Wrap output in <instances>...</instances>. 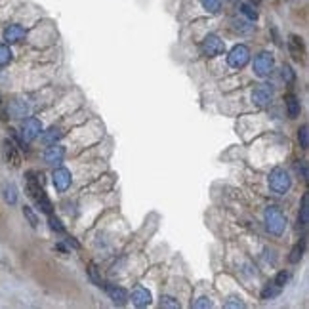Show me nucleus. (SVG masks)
Wrapping results in <instances>:
<instances>
[{
    "mask_svg": "<svg viewBox=\"0 0 309 309\" xmlns=\"http://www.w3.org/2000/svg\"><path fill=\"white\" fill-rule=\"evenodd\" d=\"M298 139H300V145L301 149H307L309 147V132H307V124H303L298 132Z\"/></svg>",
    "mask_w": 309,
    "mask_h": 309,
    "instance_id": "obj_24",
    "label": "nucleus"
},
{
    "mask_svg": "<svg viewBox=\"0 0 309 309\" xmlns=\"http://www.w3.org/2000/svg\"><path fill=\"white\" fill-rule=\"evenodd\" d=\"M303 250H305V239L301 240L300 244H296V246H294L290 258H288V260H290V264H298V262H300L301 256H303Z\"/></svg>",
    "mask_w": 309,
    "mask_h": 309,
    "instance_id": "obj_20",
    "label": "nucleus"
},
{
    "mask_svg": "<svg viewBox=\"0 0 309 309\" xmlns=\"http://www.w3.org/2000/svg\"><path fill=\"white\" fill-rule=\"evenodd\" d=\"M40 132H42V124H40V120L31 117V119H27L23 122V128H21V137H23V141L25 143H31L34 137L40 136Z\"/></svg>",
    "mask_w": 309,
    "mask_h": 309,
    "instance_id": "obj_6",
    "label": "nucleus"
},
{
    "mask_svg": "<svg viewBox=\"0 0 309 309\" xmlns=\"http://www.w3.org/2000/svg\"><path fill=\"white\" fill-rule=\"evenodd\" d=\"M48 222H50V229H54V231H58V233L65 231V229H63V225L60 223V220H58V218H54L52 214H50V220H48Z\"/></svg>",
    "mask_w": 309,
    "mask_h": 309,
    "instance_id": "obj_29",
    "label": "nucleus"
},
{
    "mask_svg": "<svg viewBox=\"0 0 309 309\" xmlns=\"http://www.w3.org/2000/svg\"><path fill=\"white\" fill-rule=\"evenodd\" d=\"M273 67H275V61H273V56L267 54V52H262L260 56H256L254 60V73L258 77L266 78L273 73Z\"/></svg>",
    "mask_w": 309,
    "mask_h": 309,
    "instance_id": "obj_4",
    "label": "nucleus"
},
{
    "mask_svg": "<svg viewBox=\"0 0 309 309\" xmlns=\"http://www.w3.org/2000/svg\"><path fill=\"white\" fill-rule=\"evenodd\" d=\"M266 227L267 231L275 235V237H281L286 229V218L281 212V208L277 206H269L266 210Z\"/></svg>",
    "mask_w": 309,
    "mask_h": 309,
    "instance_id": "obj_1",
    "label": "nucleus"
},
{
    "mask_svg": "<svg viewBox=\"0 0 309 309\" xmlns=\"http://www.w3.org/2000/svg\"><path fill=\"white\" fill-rule=\"evenodd\" d=\"M0 101H2V99H0Z\"/></svg>",
    "mask_w": 309,
    "mask_h": 309,
    "instance_id": "obj_36",
    "label": "nucleus"
},
{
    "mask_svg": "<svg viewBox=\"0 0 309 309\" xmlns=\"http://www.w3.org/2000/svg\"><path fill=\"white\" fill-rule=\"evenodd\" d=\"M250 2H254V4H260V0H250Z\"/></svg>",
    "mask_w": 309,
    "mask_h": 309,
    "instance_id": "obj_35",
    "label": "nucleus"
},
{
    "mask_svg": "<svg viewBox=\"0 0 309 309\" xmlns=\"http://www.w3.org/2000/svg\"><path fill=\"white\" fill-rule=\"evenodd\" d=\"M63 159H65V149L60 145H54L48 147L46 149V153H44V161L48 164H52V166H58V164L63 163Z\"/></svg>",
    "mask_w": 309,
    "mask_h": 309,
    "instance_id": "obj_10",
    "label": "nucleus"
},
{
    "mask_svg": "<svg viewBox=\"0 0 309 309\" xmlns=\"http://www.w3.org/2000/svg\"><path fill=\"white\" fill-rule=\"evenodd\" d=\"M281 294V286H277V284H267L266 288L262 290V298L264 300H273Z\"/></svg>",
    "mask_w": 309,
    "mask_h": 309,
    "instance_id": "obj_19",
    "label": "nucleus"
},
{
    "mask_svg": "<svg viewBox=\"0 0 309 309\" xmlns=\"http://www.w3.org/2000/svg\"><path fill=\"white\" fill-rule=\"evenodd\" d=\"M132 303L136 305V307H147V305H151V292L147 290V288H136V290L132 292Z\"/></svg>",
    "mask_w": 309,
    "mask_h": 309,
    "instance_id": "obj_13",
    "label": "nucleus"
},
{
    "mask_svg": "<svg viewBox=\"0 0 309 309\" xmlns=\"http://www.w3.org/2000/svg\"><path fill=\"white\" fill-rule=\"evenodd\" d=\"M103 288H105V292L109 294V298H111L115 303H119V305H124L126 300H128L126 290L120 288V286H117V284H103Z\"/></svg>",
    "mask_w": 309,
    "mask_h": 309,
    "instance_id": "obj_11",
    "label": "nucleus"
},
{
    "mask_svg": "<svg viewBox=\"0 0 309 309\" xmlns=\"http://www.w3.org/2000/svg\"><path fill=\"white\" fill-rule=\"evenodd\" d=\"M200 2H202V8L210 14H218L222 8V0H200Z\"/></svg>",
    "mask_w": 309,
    "mask_h": 309,
    "instance_id": "obj_21",
    "label": "nucleus"
},
{
    "mask_svg": "<svg viewBox=\"0 0 309 309\" xmlns=\"http://www.w3.org/2000/svg\"><path fill=\"white\" fill-rule=\"evenodd\" d=\"M283 78L286 80V82H292L294 78H296V75H294V71H292L288 65H284L283 67Z\"/></svg>",
    "mask_w": 309,
    "mask_h": 309,
    "instance_id": "obj_32",
    "label": "nucleus"
},
{
    "mask_svg": "<svg viewBox=\"0 0 309 309\" xmlns=\"http://www.w3.org/2000/svg\"><path fill=\"white\" fill-rule=\"evenodd\" d=\"M193 307H197V309H208V307H212V301L208 300V298H198L195 303H193Z\"/></svg>",
    "mask_w": 309,
    "mask_h": 309,
    "instance_id": "obj_30",
    "label": "nucleus"
},
{
    "mask_svg": "<svg viewBox=\"0 0 309 309\" xmlns=\"http://www.w3.org/2000/svg\"><path fill=\"white\" fill-rule=\"evenodd\" d=\"M54 187L58 189V191H67L69 185H71V172L67 168H58V170L54 172Z\"/></svg>",
    "mask_w": 309,
    "mask_h": 309,
    "instance_id": "obj_9",
    "label": "nucleus"
},
{
    "mask_svg": "<svg viewBox=\"0 0 309 309\" xmlns=\"http://www.w3.org/2000/svg\"><path fill=\"white\" fill-rule=\"evenodd\" d=\"M10 61H12V50L6 44H0V67L8 65Z\"/></svg>",
    "mask_w": 309,
    "mask_h": 309,
    "instance_id": "obj_22",
    "label": "nucleus"
},
{
    "mask_svg": "<svg viewBox=\"0 0 309 309\" xmlns=\"http://www.w3.org/2000/svg\"><path fill=\"white\" fill-rule=\"evenodd\" d=\"M23 214H25V218L29 220V223H31L33 227H36V225H38V218H36V214L33 212V208H31V206H23Z\"/></svg>",
    "mask_w": 309,
    "mask_h": 309,
    "instance_id": "obj_26",
    "label": "nucleus"
},
{
    "mask_svg": "<svg viewBox=\"0 0 309 309\" xmlns=\"http://www.w3.org/2000/svg\"><path fill=\"white\" fill-rule=\"evenodd\" d=\"M61 137V130L60 128H50L48 132H44L42 134V141L46 145H54L58 139Z\"/></svg>",
    "mask_w": 309,
    "mask_h": 309,
    "instance_id": "obj_18",
    "label": "nucleus"
},
{
    "mask_svg": "<svg viewBox=\"0 0 309 309\" xmlns=\"http://www.w3.org/2000/svg\"><path fill=\"white\" fill-rule=\"evenodd\" d=\"M233 25H235V29H237V31H240V33H250V31H252V27H246V23H244V21H237V19H235V21H233Z\"/></svg>",
    "mask_w": 309,
    "mask_h": 309,
    "instance_id": "obj_33",
    "label": "nucleus"
},
{
    "mask_svg": "<svg viewBox=\"0 0 309 309\" xmlns=\"http://www.w3.org/2000/svg\"><path fill=\"white\" fill-rule=\"evenodd\" d=\"M290 48L294 54H298V50L301 52V42H300V38L298 36H290Z\"/></svg>",
    "mask_w": 309,
    "mask_h": 309,
    "instance_id": "obj_34",
    "label": "nucleus"
},
{
    "mask_svg": "<svg viewBox=\"0 0 309 309\" xmlns=\"http://www.w3.org/2000/svg\"><path fill=\"white\" fill-rule=\"evenodd\" d=\"M181 303L176 298H172V296H163V300H161V307H172V309H178Z\"/></svg>",
    "mask_w": 309,
    "mask_h": 309,
    "instance_id": "obj_25",
    "label": "nucleus"
},
{
    "mask_svg": "<svg viewBox=\"0 0 309 309\" xmlns=\"http://www.w3.org/2000/svg\"><path fill=\"white\" fill-rule=\"evenodd\" d=\"M273 99V88L269 84H260L252 92V101L256 103L258 107H267Z\"/></svg>",
    "mask_w": 309,
    "mask_h": 309,
    "instance_id": "obj_7",
    "label": "nucleus"
},
{
    "mask_svg": "<svg viewBox=\"0 0 309 309\" xmlns=\"http://www.w3.org/2000/svg\"><path fill=\"white\" fill-rule=\"evenodd\" d=\"M300 99L296 97L294 94H288L286 95V113H288V117L290 119H296L298 115H300Z\"/></svg>",
    "mask_w": 309,
    "mask_h": 309,
    "instance_id": "obj_16",
    "label": "nucleus"
},
{
    "mask_svg": "<svg viewBox=\"0 0 309 309\" xmlns=\"http://www.w3.org/2000/svg\"><path fill=\"white\" fill-rule=\"evenodd\" d=\"M10 115L12 117H16V119H23V117H27V113H29V105H27L25 101H19V99H16V101L10 103Z\"/></svg>",
    "mask_w": 309,
    "mask_h": 309,
    "instance_id": "obj_14",
    "label": "nucleus"
},
{
    "mask_svg": "<svg viewBox=\"0 0 309 309\" xmlns=\"http://www.w3.org/2000/svg\"><path fill=\"white\" fill-rule=\"evenodd\" d=\"M239 10H240V14H242V16L248 17L250 21H256V19H258V12H256L254 8H252L250 4H240Z\"/></svg>",
    "mask_w": 309,
    "mask_h": 309,
    "instance_id": "obj_23",
    "label": "nucleus"
},
{
    "mask_svg": "<svg viewBox=\"0 0 309 309\" xmlns=\"http://www.w3.org/2000/svg\"><path fill=\"white\" fill-rule=\"evenodd\" d=\"M25 38V29L21 25H8L4 29V40L10 44L14 42H19Z\"/></svg>",
    "mask_w": 309,
    "mask_h": 309,
    "instance_id": "obj_12",
    "label": "nucleus"
},
{
    "mask_svg": "<svg viewBox=\"0 0 309 309\" xmlns=\"http://www.w3.org/2000/svg\"><path fill=\"white\" fill-rule=\"evenodd\" d=\"M248 61H250V50L244 46V44H237V46L229 52V56H227V63H229L233 69H242Z\"/></svg>",
    "mask_w": 309,
    "mask_h": 309,
    "instance_id": "obj_3",
    "label": "nucleus"
},
{
    "mask_svg": "<svg viewBox=\"0 0 309 309\" xmlns=\"http://www.w3.org/2000/svg\"><path fill=\"white\" fill-rule=\"evenodd\" d=\"M286 281H288V273L281 271V273L275 277V283H273V284H277V286H281V288H283L284 284H286Z\"/></svg>",
    "mask_w": 309,
    "mask_h": 309,
    "instance_id": "obj_31",
    "label": "nucleus"
},
{
    "mask_svg": "<svg viewBox=\"0 0 309 309\" xmlns=\"http://www.w3.org/2000/svg\"><path fill=\"white\" fill-rule=\"evenodd\" d=\"M307 222H309V195L307 193H303V197H301V206H300V216H298V223L305 229V227H307Z\"/></svg>",
    "mask_w": 309,
    "mask_h": 309,
    "instance_id": "obj_15",
    "label": "nucleus"
},
{
    "mask_svg": "<svg viewBox=\"0 0 309 309\" xmlns=\"http://www.w3.org/2000/svg\"><path fill=\"white\" fill-rule=\"evenodd\" d=\"M202 52L208 58H216V56H220V54L225 52V44H223V40L218 34H208L202 40Z\"/></svg>",
    "mask_w": 309,
    "mask_h": 309,
    "instance_id": "obj_5",
    "label": "nucleus"
},
{
    "mask_svg": "<svg viewBox=\"0 0 309 309\" xmlns=\"http://www.w3.org/2000/svg\"><path fill=\"white\" fill-rule=\"evenodd\" d=\"M88 273H90V279L94 281L97 286H103V281H101V277L97 275V267H95V264H90V269H88Z\"/></svg>",
    "mask_w": 309,
    "mask_h": 309,
    "instance_id": "obj_28",
    "label": "nucleus"
},
{
    "mask_svg": "<svg viewBox=\"0 0 309 309\" xmlns=\"http://www.w3.org/2000/svg\"><path fill=\"white\" fill-rule=\"evenodd\" d=\"M290 185H292L290 176H288V172L283 170V168H275V170L269 174V187L273 189L275 193L284 195V193H288Z\"/></svg>",
    "mask_w": 309,
    "mask_h": 309,
    "instance_id": "obj_2",
    "label": "nucleus"
},
{
    "mask_svg": "<svg viewBox=\"0 0 309 309\" xmlns=\"http://www.w3.org/2000/svg\"><path fill=\"white\" fill-rule=\"evenodd\" d=\"M2 197L10 206H14L17 202V187L14 183H4L2 185Z\"/></svg>",
    "mask_w": 309,
    "mask_h": 309,
    "instance_id": "obj_17",
    "label": "nucleus"
},
{
    "mask_svg": "<svg viewBox=\"0 0 309 309\" xmlns=\"http://www.w3.org/2000/svg\"><path fill=\"white\" fill-rule=\"evenodd\" d=\"M2 154H4V161L10 164V166H19L21 163V157H19V151H17L16 143L12 139H4L2 141Z\"/></svg>",
    "mask_w": 309,
    "mask_h": 309,
    "instance_id": "obj_8",
    "label": "nucleus"
},
{
    "mask_svg": "<svg viewBox=\"0 0 309 309\" xmlns=\"http://www.w3.org/2000/svg\"><path fill=\"white\" fill-rule=\"evenodd\" d=\"M225 307L227 309H239V307H244V301L237 298V296H231L229 300L225 301Z\"/></svg>",
    "mask_w": 309,
    "mask_h": 309,
    "instance_id": "obj_27",
    "label": "nucleus"
}]
</instances>
